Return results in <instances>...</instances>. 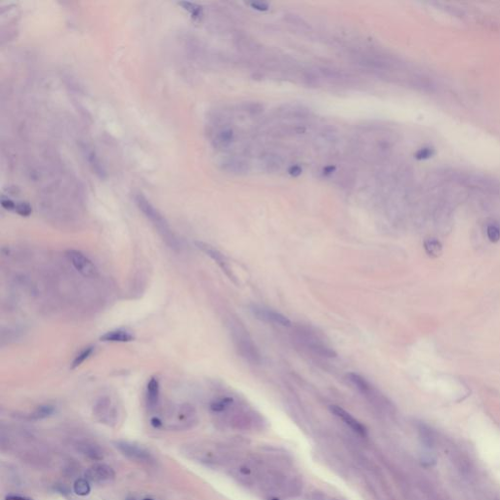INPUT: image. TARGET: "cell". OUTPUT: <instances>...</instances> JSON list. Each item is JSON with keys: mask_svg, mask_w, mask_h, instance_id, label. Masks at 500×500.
I'll use <instances>...</instances> for the list:
<instances>
[{"mask_svg": "<svg viewBox=\"0 0 500 500\" xmlns=\"http://www.w3.org/2000/svg\"><path fill=\"white\" fill-rule=\"evenodd\" d=\"M222 168L232 174H245L249 171L248 162L240 158H228L222 162Z\"/></svg>", "mask_w": 500, "mask_h": 500, "instance_id": "cell-14", "label": "cell"}, {"mask_svg": "<svg viewBox=\"0 0 500 500\" xmlns=\"http://www.w3.org/2000/svg\"><path fill=\"white\" fill-rule=\"evenodd\" d=\"M73 492L79 497H86L91 492L90 482L86 478H79L73 484Z\"/></svg>", "mask_w": 500, "mask_h": 500, "instance_id": "cell-18", "label": "cell"}, {"mask_svg": "<svg viewBox=\"0 0 500 500\" xmlns=\"http://www.w3.org/2000/svg\"><path fill=\"white\" fill-rule=\"evenodd\" d=\"M135 202L145 217L153 224L159 236L168 245V247L174 250L177 249L179 245L176 237L170 229L167 221L156 209V207L142 194L136 195Z\"/></svg>", "mask_w": 500, "mask_h": 500, "instance_id": "cell-1", "label": "cell"}, {"mask_svg": "<svg viewBox=\"0 0 500 500\" xmlns=\"http://www.w3.org/2000/svg\"><path fill=\"white\" fill-rule=\"evenodd\" d=\"M453 462L456 466V468L458 469V471L463 474L464 476H467L471 471H472V465H471V462L469 460L468 458L463 455V454H457L455 455L454 459H453Z\"/></svg>", "mask_w": 500, "mask_h": 500, "instance_id": "cell-20", "label": "cell"}, {"mask_svg": "<svg viewBox=\"0 0 500 500\" xmlns=\"http://www.w3.org/2000/svg\"><path fill=\"white\" fill-rule=\"evenodd\" d=\"M331 411L338 417L340 418L344 423L349 426L354 432L361 436H366L367 435V428L358 420L356 419L352 414L347 412L342 407L337 406H332L330 407Z\"/></svg>", "mask_w": 500, "mask_h": 500, "instance_id": "cell-10", "label": "cell"}, {"mask_svg": "<svg viewBox=\"0 0 500 500\" xmlns=\"http://www.w3.org/2000/svg\"><path fill=\"white\" fill-rule=\"evenodd\" d=\"M234 339L236 347L243 358L250 363L258 364L261 362V355L257 347L245 329L242 330L239 328V330L236 331Z\"/></svg>", "mask_w": 500, "mask_h": 500, "instance_id": "cell-3", "label": "cell"}, {"mask_svg": "<svg viewBox=\"0 0 500 500\" xmlns=\"http://www.w3.org/2000/svg\"><path fill=\"white\" fill-rule=\"evenodd\" d=\"M135 500L134 498H128V499H126V500Z\"/></svg>", "mask_w": 500, "mask_h": 500, "instance_id": "cell-35", "label": "cell"}, {"mask_svg": "<svg viewBox=\"0 0 500 500\" xmlns=\"http://www.w3.org/2000/svg\"><path fill=\"white\" fill-rule=\"evenodd\" d=\"M244 110L250 114L256 115L263 111V106L258 103H248L244 105Z\"/></svg>", "mask_w": 500, "mask_h": 500, "instance_id": "cell-25", "label": "cell"}, {"mask_svg": "<svg viewBox=\"0 0 500 500\" xmlns=\"http://www.w3.org/2000/svg\"><path fill=\"white\" fill-rule=\"evenodd\" d=\"M114 444L119 451H121L125 456L132 460L145 463L153 461V456L151 455V453L140 445L125 440L116 441Z\"/></svg>", "mask_w": 500, "mask_h": 500, "instance_id": "cell-6", "label": "cell"}, {"mask_svg": "<svg viewBox=\"0 0 500 500\" xmlns=\"http://www.w3.org/2000/svg\"><path fill=\"white\" fill-rule=\"evenodd\" d=\"M54 407L49 405H44V406H38L32 413H31V418L33 420H39V419H44L46 417H49L53 412H54Z\"/></svg>", "mask_w": 500, "mask_h": 500, "instance_id": "cell-21", "label": "cell"}, {"mask_svg": "<svg viewBox=\"0 0 500 500\" xmlns=\"http://www.w3.org/2000/svg\"><path fill=\"white\" fill-rule=\"evenodd\" d=\"M424 491H425V494H426V497H427L428 500H445L439 494H438L437 491H435L434 489H432L429 486H427Z\"/></svg>", "mask_w": 500, "mask_h": 500, "instance_id": "cell-27", "label": "cell"}, {"mask_svg": "<svg viewBox=\"0 0 500 500\" xmlns=\"http://www.w3.org/2000/svg\"><path fill=\"white\" fill-rule=\"evenodd\" d=\"M487 236L492 243H498L500 240V225L491 223L487 226Z\"/></svg>", "mask_w": 500, "mask_h": 500, "instance_id": "cell-23", "label": "cell"}, {"mask_svg": "<svg viewBox=\"0 0 500 500\" xmlns=\"http://www.w3.org/2000/svg\"><path fill=\"white\" fill-rule=\"evenodd\" d=\"M5 500H32L31 499H29V498H26V497H22V496H15V495H12V496H7L5 498Z\"/></svg>", "mask_w": 500, "mask_h": 500, "instance_id": "cell-32", "label": "cell"}, {"mask_svg": "<svg viewBox=\"0 0 500 500\" xmlns=\"http://www.w3.org/2000/svg\"><path fill=\"white\" fill-rule=\"evenodd\" d=\"M312 500H327L325 497H322V496H319V497H314Z\"/></svg>", "mask_w": 500, "mask_h": 500, "instance_id": "cell-33", "label": "cell"}, {"mask_svg": "<svg viewBox=\"0 0 500 500\" xmlns=\"http://www.w3.org/2000/svg\"><path fill=\"white\" fill-rule=\"evenodd\" d=\"M264 165L269 171L280 170L282 166V158L277 154H268L264 157Z\"/></svg>", "mask_w": 500, "mask_h": 500, "instance_id": "cell-19", "label": "cell"}, {"mask_svg": "<svg viewBox=\"0 0 500 500\" xmlns=\"http://www.w3.org/2000/svg\"><path fill=\"white\" fill-rule=\"evenodd\" d=\"M66 258L72 267L83 277L93 278L98 274V270L93 262L83 253L77 250H70L66 251Z\"/></svg>", "mask_w": 500, "mask_h": 500, "instance_id": "cell-4", "label": "cell"}, {"mask_svg": "<svg viewBox=\"0 0 500 500\" xmlns=\"http://www.w3.org/2000/svg\"><path fill=\"white\" fill-rule=\"evenodd\" d=\"M250 311L253 313V315L268 323H273V324H278L281 326H290L291 322L290 320L283 315L281 312H277L275 310H272L270 308L260 306V305H252L250 307Z\"/></svg>", "mask_w": 500, "mask_h": 500, "instance_id": "cell-7", "label": "cell"}, {"mask_svg": "<svg viewBox=\"0 0 500 500\" xmlns=\"http://www.w3.org/2000/svg\"><path fill=\"white\" fill-rule=\"evenodd\" d=\"M151 424H152V426H153V427H155V428H160V427L163 425V422H162V420H161L159 417H157V416H154V417L151 419Z\"/></svg>", "mask_w": 500, "mask_h": 500, "instance_id": "cell-31", "label": "cell"}, {"mask_svg": "<svg viewBox=\"0 0 500 500\" xmlns=\"http://www.w3.org/2000/svg\"><path fill=\"white\" fill-rule=\"evenodd\" d=\"M94 412L101 419H110V416H112L114 412V408L110 398L108 397L101 398L94 406Z\"/></svg>", "mask_w": 500, "mask_h": 500, "instance_id": "cell-16", "label": "cell"}, {"mask_svg": "<svg viewBox=\"0 0 500 500\" xmlns=\"http://www.w3.org/2000/svg\"><path fill=\"white\" fill-rule=\"evenodd\" d=\"M85 478L95 484L104 485L112 483L116 478V472L108 464L96 463L86 470Z\"/></svg>", "mask_w": 500, "mask_h": 500, "instance_id": "cell-8", "label": "cell"}, {"mask_svg": "<svg viewBox=\"0 0 500 500\" xmlns=\"http://www.w3.org/2000/svg\"><path fill=\"white\" fill-rule=\"evenodd\" d=\"M15 211L18 214H20L21 216H29L31 213V207L28 203H25V202L16 203Z\"/></svg>", "mask_w": 500, "mask_h": 500, "instance_id": "cell-24", "label": "cell"}, {"mask_svg": "<svg viewBox=\"0 0 500 500\" xmlns=\"http://www.w3.org/2000/svg\"><path fill=\"white\" fill-rule=\"evenodd\" d=\"M94 352V347L90 346V347H87L85 348L84 350H82L74 359V361L72 362V366H71V369H76L78 368L79 366H81L87 359L90 358V356L93 354Z\"/></svg>", "mask_w": 500, "mask_h": 500, "instance_id": "cell-22", "label": "cell"}, {"mask_svg": "<svg viewBox=\"0 0 500 500\" xmlns=\"http://www.w3.org/2000/svg\"><path fill=\"white\" fill-rule=\"evenodd\" d=\"M288 172H289V174H290V175H292V176H298V175H300V174H301V172H302V168H301L300 166H298V165H292V166L288 169Z\"/></svg>", "mask_w": 500, "mask_h": 500, "instance_id": "cell-30", "label": "cell"}, {"mask_svg": "<svg viewBox=\"0 0 500 500\" xmlns=\"http://www.w3.org/2000/svg\"><path fill=\"white\" fill-rule=\"evenodd\" d=\"M196 246L199 250L201 251H203L207 256H209L211 259H213L216 264L218 265L219 267L222 269V271H224V273L234 281H236L235 278H234V275L228 265V262L226 260V258L224 257V255L219 252L218 250H215L213 247L205 244V243H202V242H196Z\"/></svg>", "mask_w": 500, "mask_h": 500, "instance_id": "cell-9", "label": "cell"}, {"mask_svg": "<svg viewBox=\"0 0 500 500\" xmlns=\"http://www.w3.org/2000/svg\"><path fill=\"white\" fill-rule=\"evenodd\" d=\"M349 381L365 396L367 397L371 402H373L378 407L382 408H387L390 409L392 408L391 403L382 395L380 394L373 385H371L364 377L355 373H350L347 375Z\"/></svg>", "mask_w": 500, "mask_h": 500, "instance_id": "cell-2", "label": "cell"}, {"mask_svg": "<svg viewBox=\"0 0 500 500\" xmlns=\"http://www.w3.org/2000/svg\"><path fill=\"white\" fill-rule=\"evenodd\" d=\"M134 335L125 329H115L106 332L100 337L103 342H113V343H127L134 340Z\"/></svg>", "mask_w": 500, "mask_h": 500, "instance_id": "cell-12", "label": "cell"}, {"mask_svg": "<svg viewBox=\"0 0 500 500\" xmlns=\"http://www.w3.org/2000/svg\"><path fill=\"white\" fill-rule=\"evenodd\" d=\"M251 6L254 8V9H257L259 11H266L269 9V5L265 2H261V1H257V2H252L251 3Z\"/></svg>", "mask_w": 500, "mask_h": 500, "instance_id": "cell-29", "label": "cell"}, {"mask_svg": "<svg viewBox=\"0 0 500 500\" xmlns=\"http://www.w3.org/2000/svg\"><path fill=\"white\" fill-rule=\"evenodd\" d=\"M159 401V382L153 377L147 385V404L149 408L153 409L158 405Z\"/></svg>", "mask_w": 500, "mask_h": 500, "instance_id": "cell-15", "label": "cell"}, {"mask_svg": "<svg viewBox=\"0 0 500 500\" xmlns=\"http://www.w3.org/2000/svg\"><path fill=\"white\" fill-rule=\"evenodd\" d=\"M154 500V499H151V498H146V499H144V500Z\"/></svg>", "mask_w": 500, "mask_h": 500, "instance_id": "cell-34", "label": "cell"}, {"mask_svg": "<svg viewBox=\"0 0 500 500\" xmlns=\"http://www.w3.org/2000/svg\"><path fill=\"white\" fill-rule=\"evenodd\" d=\"M76 448L82 455L89 458L90 460L101 461L104 458L103 449L98 444H95L93 442L89 441L79 442L76 445Z\"/></svg>", "mask_w": 500, "mask_h": 500, "instance_id": "cell-11", "label": "cell"}, {"mask_svg": "<svg viewBox=\"0 0 500 500\" xmlns=\"http://www.w3.org/2000/svg\"><path fill=\"white\" fill-rule=\"evenodd\" d=\"M417 432L418 437L421 443L426 448H433L436 443V437L433 429L423 422H419L417 424Z\"/></svg>", "mask_w": 500, "mask_h": 500, "instance_id": "cell-13", "label": "cell"}, {"mask_svg": "<svg viewBox=\"0 0 500 500\" xmlns=\"http://www.w3.org/2000/svg\"><path fill=\"white\" fill-rule=\"evenodd\" d=\"M433 155V151L429 148H424V149H421L420 151L417 152L416 154V158L418 159H426L428 157Z\"/></svg>", "mask_w": 500, "mask_h": 500, "instance_id": "cell-28", "label": "cell"}, {"mask_svg": "<svg viewBox=\"0 0 500 500\" xmlns=\"http://www.w3.org/2000/svg\"><path fill=\"white\" fill-rule=\"evenodd\" d=\"M424 250L430 257L437 258L442 253V246L436 239H427L424 242Z\"/></svg>", "mask_w": 500, "mask_h": 500, "instance_id": "cell-17", "label": "cell"}, {"mask_svg": "<svg viewBox=\"0 0 500 500\" xmlns=\"http://www.w3.org/2000/svg\"><path fill=\"white\" fill-rule=\"evenodd\" d=\"M286 21L288 23H290L291 25H294L296 27H300V28H304V27H307L306 23L303 21L302 18L296 16V15H287L286 16Z\"/></svg>", "mask_w": 500, "mask_h": 500, "instance_id": "cell-26", "label": "cell"}, {"mask_svg": "<svg viewBox=\"0 0 500 500\" xmlns=\"http://www.w3.org/2000/svg\"><path fill=\"white\" fill-rule=\"evenodd\" d=\"M300 341L303 342L305 346L310 348L314 353L323 356V357H335L336 353L334 350L328 346H326L325 343L322 342V340L312 333V331L309 329L305 328H300L298 331Z\"/></svg>", "mask_w": 500, "mask_h": 500, "instance_id": "cell-5", "label": "cell"}]
</instances>
